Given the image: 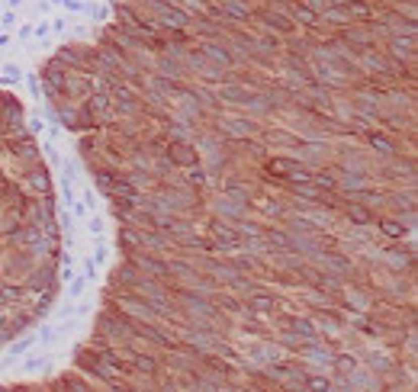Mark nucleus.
<instances>
[{
    "label": "nucleus",
    "instance_id": "1",
    "mask_svg": "<svg viewBox=\"0 0 418 392\" xmlns=\"http://www.w3.org/2000/svg\"><path fill=\"white\" fill-rule=\"evenodd\" d=\"M55 193L23 106L0 87V344L42 318L58 290Z\"/></svg>",
    "mask_w": 418,
    "mask_h": 392
}]
</instances>
